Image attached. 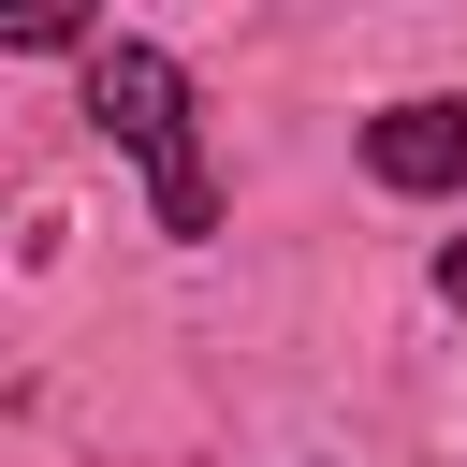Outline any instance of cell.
Instances as JSON below:
<instances>
[{"label":"cell","mask_w":467,"mask_h":467,"mask_svg":"<svg viewBox=\"0 0 467 467\" xmlns=\"http://www.w3.org/2000/svg\"><path fill=\"white\" fill-rule=\"evenodd\" d=\"M88 117H102V146H131L161 234L204 248V234H219V175H204V102H190V73L117 29V44H88Z\"/></svg>","instance_id":"6da1fadb"},{"label":"cell","mask_w":467,"mask_h":467,"mask_svg":"<svg viewBox=\"0 0 467 467\" xmlns=\"http://www.w3.org/2000/svg\"><path fill=\"white\" fill-rule=\"evenodd\" d=\"M365 175H379V190H409V204L467 190V102H452V88H423V102H379V117H365Z\"/></svg>","instance_id":"7a4b0ae2"},{"label":"cell","mask_w":467,"mask_h":467,"mask_svg":"<svg viewBox=\"0 0 467 467\" xmlns=\"http://www.w3.org/2000/svg\"><path fill=\"white\" fill-rule=\"evenodd\" d=\"M438 306H467V234H452V248H438Z\"/></svg>","instance_id":"3957f363"}]
</instances>
